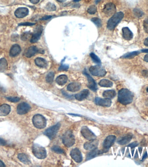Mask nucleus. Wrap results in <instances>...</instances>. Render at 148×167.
Masks as SVG:
<instances>
[{
  "instance_id": "c756f323",
  "label": "nucleus",
  "mask_w": 148,
  "mask_h": 167,
  "mask_svg": "<svg viewBox=\"0 0 148 167\" xmlns=\"http://www.w3.org/2000/svg\"><path fill=\"white\" fill-rule=\"evenodd\" d=\"M8 68V62L6 59L4 58L0 59V72L5 71Z\"/></svg>"
},
{
  "instance_id": "49530a36",
  "label": "nucleus",
  "mask_w": 148,
  "mask_h": 167,
  "mask_svg": "<svg viewBox=\"0 0 148 167\" xmlns=\"http://www.w3.org/2000/svg\"><path fill=\"white\" fill-rule=\"evenodd\" d=\"M6 144V141L0 138V146H5Z\"/></svg>"
},
{
  "instance_id": "423d86ee",
  "label": "nucleus",
  "mask_w": 148,
  "mask_h": 167,
  "mask_svg": "<svg viewBox=\"0 0 148 167\" xmlns=\"http://www.w3.org/2000/svg\"><path fill=\"white\" fill-rule=\"evenodd\" d=\"M60 127V123H58L55 125L48 128L44 132V134L47 136L50 139H53L56 136Z\"/></svg>"
},
{
  "instance_id": "4468645a",
  "label": "nucleus",
  "mask_w": 148,
  "mask_h": 167,
  "mask_svg": "<svg viewBox=\"0 0 148 167\" xmlns=\"http://www.w3.org/2000/svg\"><path fill=\"white\" fill-rule=\"evenodd\" d=\"M95 102L96 105L104 107H109L111 106L112 101L111 100L108 98H96L95 99Z\"/></svg>"
},
{
  "instance_id": "c9c22d12",
  "label": "nucleus",
  "mask_w": 148,
  "mask_h": 167,
  "mask_svg": "<svg viewBox=\"0 0 148 167\" xmlns=\"http://www.w3.org/2000/svg\"><path fill=\"white\" fill-rule=\"evenodd\" d=\"M54 78V73L53 72H49L46 77V81L48 83H51L53 82Z\"/></svg>"
},
{
  "instance_id": "a18cd8bd",
  "label": "nucleus",
  "mask_w": 148,
  "mask_h": 167,
  "mask_svg": "<svg viewBox=\"0 0 148 167\" xmlns=\"http://www.w3.org/2000/svg\"><path fill=\"white\" fill-rule=\"evenodd\" d=\"M34 23H32L25 22L20 24L19 25H21V26H32V25H34Z\"/></svg>"
},
{
  "instance_id": "aec40b11",
  "label": "nucleus",
  "mask_w": 148,
  "mask_h": 167,
  "mask_svg": "<svg viewBox=\"0 0 148 167\" xmlns=\"http://www.w3.org/2000/svg\"><path fill=\"white\" fill-rule=\"evenodd\" d=\"M89 94V91L87 89H84L82 91L77 94L75 96L76 99L79 101H82L87 98Z\"/></svg>"
},
{
  "instance_id": "20e7f679",
  "label": "nucleus",
  "mask_w": 148,
  "mask_h": 167,
  "mask_svg": "<svg viewBox=\"0 0 148 167\" xmlns=\"http://www.w3.org/2000/svg\"><path fill=\"white\" fill-rule=\"evenodd\" d=\"M34 126L38 129H43L47 125V120L45 117L41 114H36L33 118Z\"/></svg>"
},
{
  "instance_id": "e2e57ef3",
  "label": "nucleus",
  "mask_w": 148,
  "mask_h": 167,
  "mask_svg": "<svg viewBox=\"0 0 148 167\" xmlns=\"http://www.w3.org/2000/svg\"><path fill=\"white\" fill-rule=\"evenodd\" d=\"M147 92H148V87H147Z\"/></svg>"
},
{
  "instance_id": "052dcab7",
  "label": "nucleus",
  "mask_w": 148,
  "mask_h": 167,
  "mask_svg": "<svg viewBox=\"0 0 148 167\" xmlns=\"http://www.w3.org/2000/svg\"><path fill=\"white\" fill-rule=\"evenodd\" d=\"M80 1H81V0H74V1L75 2H78Z\"/></svg>"
},
{
  "instance_id": "a878e982",
  "label": "nucleus",
  "mask_w": 148,
  "mask_h": 167,
  "mask_svg": "<svg viewBox=\"0 0 148 167\" xmlns=\"http://www.w3.org/2000/svg\"><path fill=\"white\" fill-rule=\"evenodd\" d=\"M68 81V77L66 75H61L56 79V82L60 85H63L66 84Z\"/></svg>"
},
{
  "instance_id": "3c124183",
  "label": "nucleus",
  "mask_w": 148,
  "mask_h": 167,
  "mask_svg": "<svg viewBox=\"0 0 148 167\" xmlns=\"http://www.w3.org/2000/svg\"><path fill=\"white\" fill-rule=\"evenodd\" d=\"M62 94H63V95H65V96H66V97H67V98H72V96H70V95H69L68 94H67L66 93V92H65V91H62Z\"/></svg>"
},
{
  "instance_id": "f704fd0d",
  "label": "nucleus",
  "mask_w": 148,
  "mask_h": 167,
  "mask_svg": "<svg viewBox=\"0 0 148 167\" xmlns=\"http://www.w3.org/2000/svg\"><path fill=\"white\" fill-rule=\"evenodd\" d=\"M90 56L91 58H92V60L94 62L97 64H101V61L100 60V58L95 55L93 53H91L90 54Z\"/></svg>"
},
{
  "instance_id": "9d476101",
  "label": "nucleus",
  "mask_w": 148,
  "mask_h": 167,
  "mask_svg": "<svg viewBox=\"0 0 148 167\" xmlns=\"http://www.w3.org/2000/svg\"><path fill=\"white\" fill-rule=\"evenodd\" d=\"M103 12L107 16H110L114 15L116 11L115 5L112 3H107L103 10Z\"/></svg>"
},
{
  "instance_id": "4d7b16f0",
  "label": "nucleus",
  "mask_w": 148,
  "mask_h": 167,
  "mask_svg": "<svg viewBox=\"0 0 148 167\" xmlns=\"http://www.w3.org/2000/svg\"><path fill=\"white\" fill-rule=\"evenodd\" d=\"M143 148L142 147L139 148V151L140 153L141 154L142 152Z\"/></svg>"
},
{
  "instance_id": "bb28decb",
  "label": "nucleus",
  "mask_w": 148,
  "mask_h": 167,
  "mask_svg": "<svg viewBox=\"0 0 148 167\" xmlns=\"http://www.w3.org/2000/svg\"><path fill=\"white\" fill-rule=\"evenodd\" d=\"M17 157L21 162L25 165H29L31 163L27 156L24 154H19Z\"/></svg>"
},
{
  "instance_id": "de8ad7c7",
  "label": "nucleus",
  "mask_w": 148,
  "mask_h": 167,
  "mask_svg": "<svg viewBox=\"0 0 148 167\" xmlns=\"http://www.w3.org/2000/svg\"><path fill=\"white\" fill-rule=\"evenodd\" d=\"M52 17V16H46L43 17H42V20H48V19H50Z\"/></svg>"
},
{
  "instance_id": "2f4dec72",
  "label": "nucleus",
  "mask_w": 148,
  "mask_h": 167,
  "mask_svg": "<svg viewBox=\"0 0 148 167\" xmlns=\"http://www.w3.org/2000/svg\"><path fill=\"white\" fill-rule=\"evenodd\" d=\"M140 52L138 51H133V52H129L125 54L122 57V58H132L138 55Z\"/></svg>"
},
{
  "instance_id": "cd10ccee",
  "label": "nucleus",
  "mask_w": 148,
  "mask_h": 167,
  "mask_svg": "<svg viewBox=\"0 0 148 167\" xmlns=\"http://www.w3.org/2000/svg\"><path fill=\"white\" fill-rule=\"evenodd\" d=\"M101 153V151H99L97 148L95 150H92L91 152H90L87 154V156H86V160H89Z\"/></svg>"
},
{
  "instance_id": "393cba45",
  "label": "nucleus",
  "mask_w": 148,
  "mask_h": 167,
  "mask_svg": "<svg viewBox=\"0 0 148 167\" xmlns=\"http://www.w3.org/2000/svg\"><path fill=\"white\" fill-rule=\"evenodd\" d=\"M36 64L41 68H46L47 66V62L45 59L41 58H37L35 60Z\"/></svg>"
},
{
  "instance_id": "0eeeda50",
  "label": "nucleus",
  "mask_w": 148,
  "mask_h": 167,
  "mask_svg": "<svg viewBox=\"0 0 148 167\" xmlns=\"http://www.w3.org/2000/svg\"><path fill=\"white\" fill-rule=\"evenodd\" d=\"M89 71L93 76L100 77L104 76L107 73L106 70L100 65L91 66L90 68Z\"/></svg>"
},
{
  "instance_id": "4c0bfd02",
  "label": "nucleus",
  "mask_w": 148,
  "mask_h": 167,
  "mask_svg": "<svg viewBox=\"0 0 148 167\" xmlns=\"http://www.w3.org/2000/svg\"><path fill=\"white\" fill-rule=\"evenodd\" d=\"M91 21L98 27H101L102 26L101 21L97 17H93L91 19Z\"/></svg>"
},
{
  "instance_id": "680f3d73",
  "label": "nucleus",
  "mask_w": 148,
  "mask_h": 167,
  "mask_svg": "<svg viewBox=\"0 0 148 167\" xmlns=\"http://www.w3.org/2000/svg\"><path fill=\"white\" fill-rule=\"evenodd\" d=\"M134 150H133V151H132V155H134Z\"/></svg>"
},
{
  "instance_id": "603ef678",
  "label": "nucleus",
  "mask_w": 148,
  "mask_h": 167,
  "mask_svg": "<svg viewBox=\"0 0 148 167\" xmlns=\"http://www.w3.org/2000/svg\"><path fill=\"white\" fill-rule=\"evenodd\" d=\"M144 45H146L147 47H148V37L144 41Z\"/></svg>"
},
{
  "instance_id": "6e6552de",
  "label": "nucleus",
  "mask_w": 148,
  "mask_h": 167,
  "mask_svg": "<svg viewBox=\"0 0 148 167\" xmlns=\"http://www.w3.org/2000/svg\"><path fill=\"white\" fill-rule=\"evenodd\" d=\"M81 132L83 137L88 140H93L95 139L96 138L95 134L87 126L83 127L81 129Z\"/></svg>"
},
{
  "instance_id": "37998d69",
  "label": "nucleus",
  "mask_w": 148,
  "mask_h": 167,
  "mask_svg": "<svg viewBox=\"0 0 148 167\" xmlns=\"http://www.w3.org/2000/svg\"><path fill=\"white\" fill-rule=\"evenodd\" d=\"M69 66L66 64H62L59 67L58 71H66L68 69Z\"/></svg>"
},
{
  "instance_id": "09e8293b",
  "label": "nucleus",
  "mask_w": 148,
  "mask_h": 167,
  "mask_svg": "<svg viewBox=\"0 0 148 167\" xmlns=\"http://www.w3.org/2000/svg\"><path fill=\"white\" fill-rule=\"evenodd\" d=\"M40 0H29L30 2L31 3H33V4H36V3H39L40 1Z\"/></svg>"
},
{
  "instance_id": "412c9836",
  "label": "nucleus",
  "mask_w": 148,
  "mask_h": 167,
  "mask_svg": "<svg viewBox=\"0 0 148 167\" xmlns=\"http://www.w3.org/2000/svg\"><path fill=\"white\" fill-rule=\"evenodd\" d=\"M11 108L8 104H3L0 106V116H5L10 113Z\"/></svg>"
},
{
  "instance_id": "6ab92c4d",
  "label": "nucleus",
  "mask_w": 148,
  "mask_h": 167,
  "mask_svg": "<svg viewBox=\"0 0 148 167\" xmlns=\"http://www.w3.org/2000/svg\"><path fill=\"white\" fill-rule=\"evenodd\" d=\"M39 50L36 46H31L25 51L24 55L27 58H31L38 52Z\"/></svg>"
},
{
  "instance_id": "473e14b6",
  "label": "nucleus",
  "mask_w": 148,
  "mask_h": 167,
  "mask_svg": "<svg viewBox=\"0 0 148 167\" xmlns=\"http://www.w3.org/2000/svg\"><path fill=\"white\" fill-rule=\"evenodd\" d=\"M32 35L29 32H26L23 33L21 36V39L23 41H27L29 39H31Z\"/></svg>"
},
{
  "instance_id": "864d4df0",
  "label": "nucleus",
  "mask_w": 148,
  "mask_h": 167,
  "mask_svg": "<svg viewBox=\"0 0 148 167\" xmlns=\"http://www.w3.org/2000/svg\"><path fill=\"white\" fill-rule=\"evenodd\" d=\"M144 60L145 62H148V54L145 56V57H144Z\"/></svg>"
},
{
  "instance_id": "f257e3e1",
  "label": "nucleus",
  "mask_w": 148,
  "mask_h": 167,
  "mask_svg": "<svg viewBox=\"0 0 148 167\" xmlns=\"http://www.w3.org/2000/svg\"><path fill=\"white\" fill-rule=\"evenodd\" d=\"M134 97V94L130 91L123 88L118 92V100L121 104L126 105L133 102Z\"/></svg>"
},
{
  "instance_id": "e433bc0d",
  "label": "nucleus",
  "mask_w": 148,
  "mask_h": 167,
  "mask_svg": "<svg viewBox=\"0 0 148 167\" xmlns=\"http://www.w3.org/2000/svg\"><path fill=\"white\" fill-rule=\"evenodd\" d=\"M52 150L56 153L63 154L64 153V151H63V149H62L61 148L58 146H54L52 148Z\"/></svg>"
},
{
  "instance_id": "39448f33",
  "label": "nucleus",
  "mask_w": 148,
  "mask_h": 167,
  "mask_svg": "<svg viewBox=\"0 0 148 167\" xmlns=\"http://www.w3.org/2000/svg\"><path fill=\"white\" fill-rule=\"evenodd\" d=\"M62 140L63 144L68 148L71 147L75 143V136L71 131H67L64 134Z\"/></svg>"
},
{
  "instance_id": "8fccbe9b",
  "label": "nucleus",
  "mask_w": 148,
  "mask_h": 167,
  "mask_svg": "<svg viewBox=\"0 0 148 167\" xmlns=\"http://www.w3.org/2000/svg\"><path fill=\"white\" fill-rule=\"evenodd\" d=\"M148 157V154L147 153V152H146V153H145L144 154V155H143V157L142 159V161H144V160H145V159H147Z\"/></svg>"
},
{
  "instance_id": "dca6fc26",
  "label": "nucleus",
  "mask_w": 148,
  "mask_h": 167,
  "mask_svg": "<svg viewBox=\"0 0 148 167\" xmlns=\"http://www.w3.org/2000/svg\"><path fill=\"white\" fill-rule=\"evenodd\" d=\"M98 144L99 143L98 141L95 139L93 140L89 141L88 142H86L84 145V148L86 150L92 151L97 148Z\"/></svg>"
},
{
  "instance_id": "79ce46f5",
  "label": "nucleus",
  "mask_w": 148,
  "mask_h": 167,
  "mask_svg": "<svg viewBox=\"0 0 148 167\" xmlns=\"http://www.w3.org/2000/svg\"><path fill=\"white\" fill-rule=\"evenodd\" d=\"M143 25L144 30L146 33L148 34V19L144 20Z\"/></svg>"
},
{
  "instance_id": "c03bdc74",
  "label": "nucleus",
  "mask_w": 148,
  "mask_h": 167,
  "mask_svg": "<svg viewBox=\"0 0 148 167\" xmlns=\"http://www.w3.org/2000/svg\"><path fill=\"white\" fill-rule=\"evenodd\" d=\"M138 145H139V144H138V142H136V141H135V142H133V143L129 145L128 146L131 148H133L137 147Z\"/></svg>"
},
{
  "instance_id": "f03ea898",
  "label": "nucleus",
  "mask_w": 148,
  "mask_h": 167,
  "mask_svg": "<svg viewBox=\"0 0 148 167\" xmlns=\"http://www.w3.org/2000/svg\"><path fill=\"white\" fill-rule=\"evenodd\" d=\"M123 16L124 14L122 12H117L114 14L108 21L107 25L108 28L110 30H114L123 18Z\"/></svg>"
},
{
  "instance_id": "ddd939ff",
  "label": "nucleus",
  "mask_w": 148,
  "mask_h": 167,
  "mask_svg": "<svg viewBox=\"0 0 148 167\" xmlns=\"http://www.w3.org/2000/svg\"><path fill=\"white\" fill-rule=\"evenodd\" d=\"M30 107L27 103L23 102L18 105L17 107V112L18 114H24L29 112Z\"/></svg>"
},
{
  "instance_id": "5701e85b",
  "label": "nucleus",
  "mask_w": 148,
  "mask_h": 167,
  "mask_svg": "<svg viewBox=\"0 0 148 167\" xmlns=\"http://www.w3.org/2000/svg\"><path fill=\"white\" fill-rule=\"evenodd\" d=\"M81 84L77 82H73L69 84L67 86V90L70 91H79L81 88Z\"/></svg>"
},
{
  "instance_id": "ea45409f",
  "label": "nucleus",
  "mask_w": 148,
  "mask_h": 167,
  "mask_svg": "<svg viewBox=\"0 0 148 167\" xmlns=\"http://www.w3.org/2000/svg\"><path fill=\"white\" fill-rule=\"evenodd\" d=\"M46 8L48 11H55L56 10V7L54 4L52 3H48L46 6Z\"/></svg>"
},
{
  "instance_id": "a19ab883",
  "label": "nucleus",
  "mask_w": 148,
  "mask_h": 167,
  "mask_svg": "<svg viewBox=\"0 0 148 167\" xmlns=\"http://www.w3.org/2000/svg\"><path fill=\"white\" fill-rule=\"evenodd\" d=\"M6 99L9 101L12 102H17L20 100V98L18 97H6Z\"/></svg>"
},
{
  "instance_id": "6e6d98bb",
  "label": "nucleus",
  "mask_w": 148,
  "mask_h": 167,
  "mask_svg": "<svg viewBox=\"0 0 148 167\" xmlns=\"http://www.w3.org/2000/svg\"><path fill=\"white\" fill-rule=\"evenodd\" d=\"M142 51L143 53H148V49H143L142 50Z\"/></svg>"
},
{
  "instance_id": "2eb2a0df",
  "label": "nucleus",
  "mask_w": 148,
  "mask_h": 167,
  "mask_svg": "<svg viewBox=\"0 0 148 167\" xmlns=\"http://www.w3.org/2000/svg\"><path fill=\"white\" fill-rule=\"evenodd\" d=\"M29 14V10L26 8H19L15 11V15L17 18H22Z\"/></svg>"
},
{
  "instance_id": "58836bf2",
  "label": "nucleus",
  "mask_w": 148,
  "mask_h": 167,
  "mask_svg": "<svg viewBox=\"0 0 148 167\" xmlns=\"http://www.w3.org/2000/svg\"><path fill=\"white\" fill-rule=\"evenodd\" d=\"M97 9L95 5H91L88 8V12L90 15H94L97 12Z\"/></svg>"
},
{
  "instance_id": "5fc2aeb1",
  "label": "nucleus",
  "mask_w": 148,
  "mask_h": 167,
  "mask_svg": "<svg viewBox=\"0 0 148 167\" xmlns=\"http://www.w3.org/2000/svg\"><path fill=\"white\" fill-rule=\"evenodd\" d=\"M5 166L4 165V163L1 161L0 160V167H5Z\"/></svg>"
},
{
  "instance_id": "13d9d810",
  "label": "nucleus",
  "mask_w": 148,
  "mask_h": 167,
  "mask_svg": "<svg viewBox=\"0 0 148 167\" xmlns=\"http://www.w3.org/2000/svg\"><path fill=\"white\" fill-rule=\"evenodd\" d=\"M138 152L137 151H136V153L135 156V159H136V158H138Z\"/></svg>"
},
{
  "instance_id": "f3484780",
  "label": "nucleus",
  "mask_w": 148,
  "mask_h": 167,
  "mask_svg": "<svg viewBox=\"0 0 148 167\" xmlns=\"http://www.w3.org/2000/svg\"><path fill=\"white\" fill-rule=\"evenodd\" d=\"M84 74L87 77V79H88V87L90 90H92L94 91H96L97 90V85L95 80L93 79L92 77H91V76L89 74L86 72H84Z\"/></svg>"
},
{
  "instance_id": "a211bd4d",
  "label": "nucleus",
  "mask_w": 148,
  "mask_h": 167,
  "mask_svg": "<svg viewBox=\"0 0 148 167\" xmlns=\"http://www.w3.org/2000/svg\"><path fill=\"white\" fill-rule=\"evenodd\" d=\"M21 51V49L20 45L18 44H14L11 47L10 51V56L11 57H15L18 55Z\"/></svg>"
},
{
  "instance_id": "72a5a7b5",
  "label": "nucleus",
  "mask_w": 148,
  "mask_h": 167,
  "mask_svg": "<svg viewBox=\"0 0 148 167\" xmlns=\"http://www.w3.org/2000/svg\"><path fill=\"white\" fill-rule=\"evenodd\" d=\"M134 14L135 16L138 18H141L143 15V12L139 9H134Z\"/></svg>"
},
{
  "instance_id": "bf43d9fd",
  "label": "nucleus",
  "mask_w": 148,
  "mask_h": 167,
  "mask_svg": "<svg viewBox=\"0 0 148 167\" xmlns=\"http://www.w3.org/2000/svg\"><path fill=\"white\" fill-rule=\"evenodd\" d=\"M57 1L60 2H64L66 1V0H57Z\"/></svg>"
},
{
  "instance_id": "9b49d317",
  "label": "nucleus",
  "mask_w": 148,
  "mask_h": 167,
  "mask_svg": "<svg viewBox=\"0 0 148 167\" xmlns=\"http://www.w3.org/2000/svg\"><path fill=\"white\" fill-rule=\"evenodd\" d=\"M116 139V137L114 135H110L108 136L103 142V147L105 152L108 151V149L113 146Z\"/></svg>"
},
{
  "instance_id": "c85d7f7f",
  "label": "nucleus",
  "mask_w": 148,
  "mask_h": 167,
  "mask_svg": "<svg viewBox=\"0 0 148 167\" xmlns=\"http://www.w3.org/2000/svg\"><path fill=\"white\" fill-rule=\"evenodd\" d=\"M132 136L131 135H127L121 138L118 141V143L121 145H124L129 143L132 139Z\"/></svg>"
},
{
  "instance_id": "7ed1b4c3",
  "label": "nucleus",
  "mask_w": 148,
  "mask_h": 167,
  "mask_svg": "<svg viewBox=\"0 0 148 167\" xmlns=\"http://www.w3.org/2000/svg\"><path fill=\"white\" fill-rule=\"evenodd\" d=\"M32 152L36 158L40 159H45L47 156L45 148L38 144H34L33 146Z\"/></svg>"
},
{
  "instance_id": "1a4fd4ad",
  "label": "nucleus",
  "mask_w": 148,
  "mask_h": 167,
  "mask_svg": "<svg viewBox=\"0 0 148 167\" xmlns=\"http://www.w3.org/2000/svg\"><path fill=\"white\" fill-rule=\"evenodd\" d=\"M43 31V28L42 26H38L36 28L34 34L32 35V37L30 39V42L34 43L39 41L41 36L42 33Z\"/></svg>"
},
{
  "instance_id": "f8f14e48",
  "label": "nucleus",
  "mask_w": 148,
  "mask_h": 167,
  "mask_svg": "<svg viewBox=\"0 0 148 167\" xmlns=\"http://www.w3.org/2000/svg\"><path fill=\"white\" fill-rule=\"evenodd\" d=\"M70 155L72 159L77 163H80L82 161V153L78 148H75L73 149L70 152Z\"/></svg>"
},
{
  "instance_id": "b1692460",
  "label": "nucleus",
  "mask_w": 148,
  "mask_h": 167,
  "mask_svg": "<svg viewBox=\"0 0 148 167\" xmlns=\"http://www.w3.org/2000/svg\"><path fill=\"white\" fill-rule=\"evenodd\" d=\"M116 95V92L114 90H109L104 91L103 93V96L106 98L111 99L115 97Z\"/></svg>"
},
{
  "instance_id": "7c9ffc66",
  "label": "nucleus",
  "mask_w": 148,
  "mask_h": 167,
  "mask_svg": "<svg viewBox=\"0 0 148 167\" xmlns=\"http://www.w3.org/2000/svg\"><path fill=\"white\" fill-rule=\"evenodd\" d=\"M99 85L103 87H109L113 86V83L112 82L108 79H102L99 82Z\"/></svg>"
},
{
  "instance_id": "4be33fe9",
  "label": "nucleus",
  "mask_w": 148,
  "mask_h": 167,
  "mask_svg": "<svg viewBox=\"0 0 148 167\" xmlns=\"http://www.w3.org/2000/svg\"><path fill=\"white\" fill-rule=\"evenodd\" d=\"M123 36V38L127 41L131 40L133 37V34L132 31L127 27H125L122 29Z\"/></svg>"
}]
</instances>
